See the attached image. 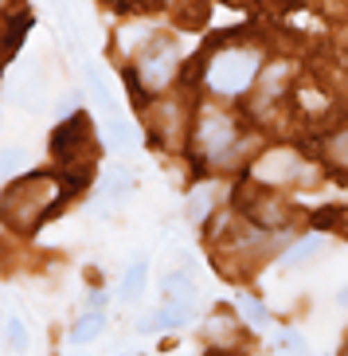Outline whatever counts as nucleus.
<instances>
[{
	"label": "nucleus",
	"mask_w": 348,
	"mask_h": 356,
	"mask_svg": "<svg viewBox=\"0 0 348 356\" xmlns=\"http://www.w3.org/2000/svg\"><path fill=\"white\" fill-rule=\"evenodd\" d=\"M55 208H59V180L51 177L16 180L12 188L0 192V216L20 231H35L40 223H47Z\"/></svg>",
	"instance_id": "nucleus-1"
},
{
	"label": "nucleus",
	"mask_w": 348,
	"mask_h": 356,
	"mask_svg": "<svg viewBox=\"0 0 348 356\" xmlns=\"http://www.w3.org/2000/svg\"><path fill=\"white\" fill-rule=\"evenodd\" d=\"M263 74V55L258 47H243V43H227L208 59V79L211 95H223V98H239L254 86V79Z\"/></svg>",
	"instance_id": "nucleus-2"
},
{
	"label": "nucleus",
	"mask_w": 348,
	"mask_h": 356,
	"mask_svg": "<svg viewBox=\"0 0 348 356\" xmlns=\"http://www.w3.org/2000/svg\"><path fill=\"white\" fill-rule=\"evenodd\" d=\"M138 83L141 90H149V95H160L165 86L176 79V47H172L169 40H149V47L138 55Z\"/></svg>",
	"instance_id": "nucleus-3"
},
{
	"label": "nucleus",
	"mask_w": 348,
	"mask_h": 356,
	"mask_svg": "<svg viewBox=\"0 0 348 356\" xmlns=\"http://www.w3.org/2000/svg\"><path fill=\"white\" fill-rule=\"evenodd\" d=\"M196 137H200L204 153H208L211 161H227L235 153V145H239V134H235L227 114H208L200 122V129H196Z\"/></svg>",
	"instance_id": "nucleus-4"
},
{
	"label": "nucleus",
	"mask_w": 348,
	"mask_h": 356,
	"mask_svg": "<svg viewBox=\"0 0 348 356\" xmlns=\"http://www.w3.org/2000/svg\"><path fill=\"white\" fill-rule=\"evenodd\" d=\"M83 141H86V122L83 118H67L63 126L55 129V137H51V153L63 161V165H71V161L78 157Z\"/></svg>",
	"instance_id": "nucleus-5"
},
{
	"label": "nucleus",
	"mask_w": 348,
	"mask_h": 356,
	"mask_svg": "<svg viewBox=\"0 0 348 356\" xmlns=\"http://www.w3.org/2000/svg\"><path fill=\"white\" fill-rule=\"evenodd\" d=\"M297 172H301V161H297L290 149H282V153H266V157L254 165V177L270 180V184H282V180L297 177Z\"/></svg>",
	"instance_id": "nucleus-6"
},
{
	"label": "nucleus",
	"mask_w": 348,
	"mask_h": 356,
	"mask_svg": "<svg viewBox=\"0 0 348 356\" xmlns=\"http://www.w3.org/2000/svg\"><path fill=\"white\" fill-rule=\"evenodd\" d=\"M83 74H86V86H90V95H94V106L102 110L106 118H110V122H117V118H122V106H117L114 90H110V83H106L102 67H98V63H86Z\"/></svg>",
	"instance_id": "nucleus-7"
},
{
	"label": "nucleus",
	"mask_w": 348,
	"mask_h": 356,
	"mask_svg": "<svg viewBox=\"0 0 348 356\" xmlns=\"http://www.w3.org/2000/svg\"><path fill=\"white\" fill-rule=\"evenodd\" d=\"M133 188H138V180H133L129 168H110L102 188H98V204H126L133 196Z\"/></svg>",
	"instance_id": "nucleus-8"
},
{
	"label": "nucleus",
	"mask_w": 348,
	"mask_h": 356,
	"mask_svg": "<svg viewBox=\"0 0 348 356\" xmlns=\"http://www.w3.org/2000/svg\"><path fill=\"white\" fill-rule=\"evenodd\" d=\"M321 247H325V235H321V231L301 235L297 243H290V247L278 254V266H282V270H294V266H301V262L317 259V254H321Z\"/></svg>",
	"instance_id": "nucleus-9"
},
{
	"label": "nucleus",
	"mask_w": 348,
	"mask_h": 356,
	"mask_svg": "<svg viewBox=\"0 0 348 356\" xmlns=\"http://www.w3.org/2000/svg\"><path fill=\"white\" fill-rule=\"evenodd\" d=\"M145 282H149V259L138 254V259L126 266V274H122V302H138Z\"/></svg>",
	"instance_id": "nucleus-10"
},
{
	"label": "nucleus",
	"mask_w": 348,
	"mask_h": 356,
	"mask_svg": "<svg viewBox=\"0 0 348 356\" xmlns=\"http://www.w3.org/2000/svg\"><path fill=\"white\" fill-rule=\"evenodd\" d=\"M102 329H106V309H86V314L71 325V345H78V348L90 345Z\"/></svg>",
	"instance_id": "nucleus-11"
},
{
	"label": "nucleus",
	"mask_w": 348,
	"mask_h": 356,
	"mask_svg": "<svg viewBox=\"0 0 348 356\" xmlns=\"http://www.w3.org/2000/svg\"><path fill=\"white\" fill-rule=\"evenodd\" d=\"M160 293H165V302H196V298H200L188 270H172L169 278L160 282Z\"/></svg>",
	"instance_id": "nucleus-12"
},
{
	"label": "nucleus",
	"mask_w": 348,
	"mask_h": 356,
	"mask_svg": "<svg viewBox=\"0 0 348 356\" xmlns=\"http://www.w3.org/2000/svg\"><path fill=\"white\" fill-rule=\"evenodd\" d=\"M239 317H243V321L251 325V329H258V333L274 325V317H270V309H266V305L258 302L254 293H239Z\"/></svg>",
	"instance_id": "nucleus-13"
},
{
	"label": "nucleus",
	"mask_w": 348,
	"mask_h": 356,
	"mask_svg": "<svg viewBox=\"0 0 348 356\" xmlns=\"http://www.w3.org/2000/svg\"><path fill=\"white\" fill-rule=\"evenodd\" d=\"M4 337H8L12 353H28V325H24L20 314H12L8 321H4Z\"/></svg>",
	"instance_id": "nucleus-14"
},
{
	"label": "nucleus",
	"mask_w": 348,
	"mask_h": 356,
	"mask_svg": "<svg viewBox=\"0 0 348 356\" xmlns=\"http://www.w3.org/2000/svg\"><path fill=\"white\" fill-rule=\"evenodd\" d=\"M172 325H169V314H165V305H160V309H149L145 317H141L138 321V333H169Z\"/></svg>",
	"instance_id": "nucleus-15"
},
{
	"label": "nucleus",
	"mask_w": 348,
	"mask_h": 356,
	"mask_svg": "<svg viewBox=\"0 0 348 356\" xmlns=\"http://www.w3.org/2000/svg\"><path fill=\"white\" fill-rule=\"evenodd\" d=\"M24 165H28V153H24V149H16V145L0 149V177H12V172H20Z\"/></svg>",
	"instance_id": "nucleus-16"
},
{
	"label": "nucleus",
	"mask_w": 348,
	"mask_h": 356,
	"mask_svg": "<svg viewBox=\"0 0 348 356\" xmlns=\"http://www.w3.org/2000/svg\"><path fill=\"white\" fill-rule=\"evenodd\" d=\"M278 353H282V356H313V353H309V345L294 333V329L278 333Z\"/></svg>",
	"instance_id": "nucleus-17"
},
{
	"label": "nucleus",
	"mask_w": 348,
	"mask_h": 356,
	"mask_svg": "<svg viewBox=\"0 0 348 356\" xmlns=\"http://www.w3.org/2000/svg\"><path fill=\"white\" fill-rule=\"evenodd\" d=\"M184 216H188L192 223H200L204 216H208V200H204V196H192L188 204H184Z\"/></svg>",
	"instance_id": "nucleus-18"
},
{
	"label": "nucleus",
	"mask_w": 348,
	"mask_h": 356,
	"mask_svg": "<svg viewBox=\"0 0 348 356\" xmlns=\"http://www.w3.org/2000/svg\"><path fill=\"white\" fill-rule=\"evenodd\" d=\"M106 302H110V298H106L102 290H86V309H106Z\"/></svg>",
	"instance_id": "nucleus-19"
},
{
	"label": "nucleus",
	"mask_w": 348,
	"mask_h": 356,
	"mask_svg": "<svg viewBox=\"0 0 348 356\" xmlns=\"http://www.w3.org/2000/svg\"><path fill=\"white\" fill-rule=\"evenodd\" d=\"M333 153H337L340 165H348V134H340L337 141H333Z\"/></svg>",
	"instance_id": "nucleus-20"
},
{
	"label": "nucleus",
	"mask_w": 348,
	"mask_h": 356,
	"mask_svg": "<svg viewBox=\"0 0 348 356\" xmlns=\"http://www.w3.org/2000/svg\"><path fill=\"white\" fill-rule=\"evenodd\" d=\"M337 305H340V309H348V286H345V290H337Z\"/></svg>",
	"instance_id": "nucleus-21"
},
{
	"label": "nucleus",
	"mask_w": 348,
	"mask_h": 356,
	"mask_svg": "<svg viewBox=\"0 0 348 356\" xmlns=\"http://www.w3.org/2000/svg\"><path fill=\"white\" fill-rule=\"evenodd\" d=\"M0 4H4V0H0Z\"/></svg>",
	"instance_id": "nucleus-22"
}]
</instances>
